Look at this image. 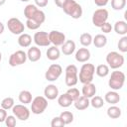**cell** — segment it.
<instances>
[{
  "label": "cell",
  "mask_w": 127,
  "mask_h": 127,
  "mask_svg": "<svg viewBox=\"0 0 127 127\" xmlns=\"http://www.w3.org/2000/svg\"><path fill=\"white\" fill-rule=\"evenodd\" d=\"M1 60H2V54H1V52H0V62H1Z\"/></svg>",
  "instance_id": "48"
},
{
  "label": "cell",
  "mask_w": 127,
  "mask_h": 127,
  "mask_svg": "<svg viewBox=\"0 0 127 127\" xmlns=\"http://www.w3.org/2000/svg\"><path fill=\"white\" fill-rule=\"evenodd\" d=\"M74 51H75V43L71 40H67L62 45V52L65 56H70Z\"/></svg>",
  "instance_id": "19"
},
{
  "label": "cell",
  "mask_w": 127,
  "mask_h": 127,
  "mask_svg": "<svg viewBox=\"0 0 127 127\" xmlns=\"http://www.w3.org/2000/svg\"><path fill=\"white\" fill-rule=\"evenodd\" d=\"M95 72V67L92 64H84L80 67L78 79L81 83H87L91 82L93 79V74Z\"/></svg>",
  "instance_id": "2"
},
{
  "label": "cell",
  "mask_w": 127,
  "mask_h": 127,
  "mask_svg": "<svg viewBox=\"0 0 127 127\" xmlns=\"http://www.w3.org/2000/svg\"><path fill=\"white\" fill-rule=\"evenodd\" d=\"M26 26H27L30 30H37L38 28H40L41 24L38 23V22H36V21L33 20V19H27V21H26Z\"/></svg>",
  "instance_id": "38"
},
{
  "label": "cell",
  "mask_w": 127,
  "mask_h": 127,
  "mask_svg": "<svg viewBox=\"0 0 127 127\" xmlns=\"http://www.w3.org/2000/svg\"><path fill=\"white\" fill-rule=\"evenodd\" d=\"M66 93L70 96V98L72 99V101H74L75 99H77V98L80 96V94H79V90H78L76 87H72V86H71L69 89H67Z\"/></svg>",
  "instance_id": "37"
},
{
  "label": "cell",
  "mask_w": 127,
  "mask_h": 127,
  "mask_svg": "<svg viewBox=\"0 0 127 127\" xmlns=\"http://www.w3.org/2000/svg\"><path fill=\"white\" fill-rule=\"evenodd\" d=\"M126 5V0H111V7L116 10L120 11L122 10Z\"/></svg>",
  "instance_id": "33"
},
{
  "label": "cell",
  "mask_w": 127,
  "mask_h": 127,
  "mask_svg": "<svg viewBox=\"0 0 127 127\" xmlns=\"http://www.w3.org/2000/svg\"><path fill=\"white\" fill-rule=\"evenodd\" d=\"M7 117V111L4 108H0V123L4 122Z\"/></svg>",
  "instance_id": "43"
},
{
  "label": "cell",
  "mask_w": 127,
  "mask_h": 127,
  "mask_svg": "<svg viewBox=\"0 0 127 127\" xmlns=\"http://www.w3.org/2000/svg\"><path fill=\"white\" fill-rule=\"evenodd\" d=\"M9 31L14 35H21L24 32L25 26L18 18H10L7 22Z\"/></svg>",
  "instance_id": "9"
},
{
  "label": "cell",
  "mask_w": 127,
  "mask_h": 127,
  "mask_svg": "<svg viewBox=\"0 0 127 127\" xmlns=\"http://www.w3.org/2000/svg\"><path fill=\"white\" fill-rule=\"evenodd\" d=\"M37 10H38V8H37L36 5L29 4L24 9V16L26 17V19H32L34 17V15H35Z\"/></svg>",
  "instance_id": "28"
},
{
  "label": "cell",
  "mask_w": 127,
  "mask_h": 127,
  "mask_svg": "<svg viewBox=\"0 0 127 127\" xmlns=\"http://www.w3.org/2000/svg\"><path fill=\"white\" fill-rule=\"evenodd\" d=\"M20 1H22V2H28L29 0H20Z\"/></svg>",
  "instance_id": "49"
},
{
  "label": "cell",
  "mask_w": 127,
  "mask_h": 127,
  "mask_svg": "<svg viewBox=\"0 0 127 127\" xmlns=\"http://www.w3.org/2000/svg\"><path fill=\"white\" fill-rule=\"evenodd\" d=\"M60 118L64 121V123L66 124H70L73 121V114L70 111H64L60 114Z\"/></svg>",
  "instance_id": "32"
},
{
  "label": "cell",
  "mask_w": 127,
  "mask_h": 127,
  "mask_svg": "<svg viewBox=\"0 0 127 127\" xmlns=\"http://www.w3.org/2000/svg\"><path fill=\"white\" fill-rule=\"evenodd\" d=\"M100 29H101V31H102L103 33L108 34V33H110V32H111V30H112V26H111V24H110V23L105 22V23L100 27Z\"/></svg>",
  "instance_id": "41"
},
{
  "label": "cell",
  "mask_w": 127,
  "mask_h": 127,
  "mask_svg": "<svg viewBox=\"0 0 127 127\" xmlns=\"http://www.w3.org/2000/svg\"><path fill=\"white\" fill-rule=\"evenodd\" d=\"M27 61V54L24 51H16L15 53H13L10 58H9V64L11 66H18L21 65L23 64H25V62Z\"/></svg>",
  "instance_id": "8"
},
{
  "label": "cell",
  "mask_w": 127,
  "mask_h": 127,
  "mask_svg": "<svg viewBox=\"0 0 127 127\" xmlns=\"http://www.w3.org/2000/svg\"><path fill=\"white\" fill-rule=\"evenodd\" d=\"M77 67L74 64H69L65 68V84L69 87L74 86L78 81Z\"/></svg>",
  "instance_id": "6"
},
{
  "label": "cell",
  "mask_w": 127,
  "mask_h": 127,
  "mask_svg": "<svg viewBox=\"0 0 127 127\" xmlns=\"http://www.w3.org/2000/svg\"><path fill=\"white\" fill-rule=\"evenodd\" d=\"M65 2H66V0H55V4L60 8H62Z\"/></svg>",
  "instance_id": "45"
},
{
  "label": "cell",
  "mask_w": 127,
  "mask_h": 127,
  "mask_svg": "<svg viewBox=\"0 0 127 127\" xmlns=\"http://www.w3.org/2000/svg\"><path fill=\"white\" fill-rule=\"evenodd\" d=\"M65 124L64 123V121L60 118V116L58 117H54L52 119V122H51V126L52 127H64Z\"/></svg>",
  "instance_id": "39"
},
{
  "label": "cell",
  "mask_w": 127,
  "mask_h": 127,
  "mask_svg": "<svg viewBox=\"0 0 127 127\" xmlns=\"http://www.w3.org/2000/svg\"><path fill=\"white\" fill-rule=\"evenodd\" d=\"M73 104H74V107L77 109V110H85L89 105V100L87 97L85 96H79L77 99H75L73 101Z\"/></svg>",
  "instance_id": "18"
},
{
  "label": "cell",
  "mask_w": 127,
  "mask_h": 127,
  "mask_svg": "<svg viewBox=\"0 0 127 127\" xmlns=\"http://www.w3.org/2000/svg\"><path fill=\"white\" fill-rule=\"evenodd\" d=\"M108 2H109V0H94L95 5H97L98 7H104L107 5Z\"/></svg>",
  "instance_id": "44"
},
{
  "label": "cell",
  "mask_w": 127,
  "mask_h": 127,
  "mask_svg": "<svg viewBox=\"0 0 127 127\" xmlns=\"http://www.w3.org/2000/svg\"><path fill=\"white\" fill-rule=\"evenodd\" d=\"M79 42L83 47H88L92 43V37L89 33H83L79 37Z\"/></svg>",
  "instance_id": "31"
},
{
  "label": "cell",
  "mask_w": 127,
  "mask_h": 127,
  "mask_svg": "<svg viewBox=\"0 0 127 127\" xmlns=\"http://www.w3.org/2000/svg\"><path fill=\"white\" fill-rule=\"evenodd\" d=\"M62 9L65 14L73 19H79L82 16V8L78 3L75 2V0H66Z\"/></svg>",
  "instance_id": "1"
},
{
  "label": "cell",
  "mask_w": 127,
  "mask_h": 127,
  "mask_svg": "<svg viewBox=\"0 0 127 127\" xmlns=\"http://www.w3.org/2000/svg\"><path fill=\"white\" fill-rule=\"evenodd\" d=\"M46 55H47V58L50 61H56L60 58V50L56 46H53V47H51L47 50Z\"/></svg>",
  "instance_id": "25"
},
{
  "label": "cell",
  "mask_w": 127,
  "mask_h": 127,
  "mask_svg": "<svg viewBox=\"0 0 127 127\" xmlns=\"http://www.w3.org/2000/svg\"><path fill=\"white\" fill-rule=\"evenodd\" d=\"M107 115L111 119H117L121 116V109L117 106H110L107 109Z\"/></svg>",
  "instance_id": "27"
},
{
  "label": "cell",
  "mask_w": 127,
  "mask_h": 127,
  "mask_svg": "<svg viewBox=\"0 0 127 127\" xmlns=\"http://www.w3.org/2000/svg\"><path fill=\"white\" fill-rule=\"evenodd\" d=\"M89 103L93 108L98 109V108H101L104 105V100L101 96H92Z\"/></svg>",
  "instance_id": "29"
},
{
  "label": "cell",
  "mask_w": 127,
  "mask_h": 127,
  "mask_svg": "<svg viewBox=\"0 0 127 127\" xmlns=\"http://www.w3.org/2000/svg\"><path fill=\"white\" fill-rule=\"evenodd\" d=\"M95 72H96V74H97L98 76H100V77H105V76H107L108 73H109V66L106 65V64H99V65L96 67Z\"/></svg>",
  "instance_id": "30"
},
{
  "label": "cell",
  "mask_w": 127,
  "mask_h": 127,
  "mask_svg": "<svg viewBox=\"0 0 127 127\" xmlns=\"http://www.w3.org/2000/svg\"><path fill=\"white\" fill-rule=\"evenodd\" d=\"M19 101L23 104L31 103L32 101V93L28 90H22L19 93Z\"/></svg>",
  "instance_id": "26"
},
{
  "label": "cell",
  "mask_w": 127,
  "mask_h": 127,
  "mask_svg": "<svg viewBox=\"0 0 127 127\" xmlns=\"http://www.w3.org/2000/svg\"><path fill=\"white\" fill-rule=\"evenodd\" d=\"M96 93V87L92 82H87V83H83L82 86V95L87 97V98H91L92 96H94Z\"/></svg>",
  "instance_id": "16"
},
{
  "label": "cell",
  "mask_w": 127,
  "mask_h": 127,
  "mask_svg": "<svg viewBox=\"0 0 127 127\" xmlns=\"http://www.w3.org/2000/svg\"><path fill=\"white\" fill-rule=\"evenodd\" d=\"M124 82H125V74L122 71H119V70L112 71L108 81L109 87H111L114 90H119L123 87Z\"/></svg>",
  "instance_id": "3"
},
{
  "label": "cell",
  "mask_w": 127,
  "mask_h": 127,
  "mask_svg": "<svg viewBox=\"0 0 127 127\" xmlns=\"http://www.w3.org/2000/svg\"><path fill=\"white\" fill-rule=\"evenodd\" d=\"M12 112L21 121H25V120H27L30 117V111H29V109L25 105H22V104L14 105L12 107Z\"/></svg>",
  "instance_id": "11"
},
{
  "label": "cell",
  "mask_w": 127,
  "mask_h": 127,
  "mask_svg": "<svg viewBox=\"0 0 127 127\" xmlns=\"http://www.w3.org/2000/svg\"><path fill=\"white\" fill-rule=\"evenodd\" d=\"M5 2H6V0H0V6L4 5V4H5Z\"/></svg>",
  "instance_id": "47"
},
{
  "label": "cell",
  "mask_w": 127,
  "mask_h": 127,
  "mask_svg": "<svg viewBox=\"0 0 127 127\" xmlns=\"http://www.w3.org/2000/svg\"><path fill=\"white\" fill-rule=\"evenodd\" d=\"M42 57V52L38 47H31L29 48L27 52V59L31 62H37L41 59Z\"/></svg>",
  "instance_id": "15"
},
{
  "label": "cell",
  "mask_w": 127,
  "mask_h": 127,
  "mask_svg": "<svg viewBox=\"0 0 127 127\" xmlns=\"http://www.w3.org/2000/svg\"><path fill=\"white\" fill-rule=\"evenodd\" d=\"M44 95L49 100H54L59 96V89L55 84H49L45 87Z\"/></svg>",
  "instance_id": "14"
},
{
  "label": "cell",
  "mask_w": 127,
  "mask_h": 127,
  "mask_svg": "<svg viewBox=\"0 0 127 127\" xmlns=\"http://www.w3.org/2000/svg\"><path fill=\"white\" fill-rule=\"evenodd\" d=\"M49 39H50V42L54 46L59 47V46H62L65 42V35L60 31L53 30L49 33Z\"/></svg>",
  "instance_id": "12"
},
{
  "label": "cell",
  "mask_w": 127,
  "mask_h": 127,
  "mask_svg": "<svg viewBox=\"0 0 127 127\" xmlns=\"http://www.w3.org/2000/svg\"><path fill=\"white\" fill-rule=\"evenodd\" d=\"M4 28H5V27H4L3 23H2V22H0V35H1V34L4 32Z\"/></svg>",
  "instance_id": "46"
},
{
  "label": "cell",
  "mask_w": 127,
  "mask_h": 127,
  "mask_svg": "<svg viewBox=\"0 0 127 127\" xmlns=\"http://www.w3.org/2000/svg\"><path fill=\"white\" fill-rule=\"evenodd\" d=\"M62 72H63L62 66L60 64H51L49 66L48 70L45 73V77L49 81H55V80H57L60 77V75L62 74Z\"/></svg>",
  "instance_id": "10"
},
{
  "label": "cell",
  "mask_w": 127,
  "mask_h": 127,
  "mask_svg": "<svg viewBox=\"0 0 127 127\" xmlns=\"http://www.w3.org/2000/svg\"><path fill=\"white\" fill-rule=\"evenodd\" d=\"M32 43V37L28 34H21L20 37L18 38V44L20 47L22 48H27V47H30Z\"/></svg>",
  "instance_id": "22"
},
{
  "label": "cell",
  "mask_w": 127,
  "mask_h": 127,
  "mask_svg": "<svg viewBox=\"0 0 127 127\" xmlns=\"http://www.w3.org/2000/svg\"><path fill=\"white\" fill-rule=\"evenodd\" d=\"M92 43L96 48H103L107 44V38L104 35L99 34L92 39Z\"/></svg>",
  "instance_id": "24"
},
{
  "label": "cell",
  "mask_w": 127,
  "mask_h": 127,
  "mask_svg": "<svg viewBox=\"0 0 127 127\" xmlns=\"http://www.w3.org/2000/svg\"><path fill=\"white\" fill-rule=\"evenodd\" d=\"M117 47H118L120 52H122V53H126L127 52V37L126 36H123L119 40V42L117 44Z\"/></svg>",
  "instance_id": "36"
},
{
  "label": "cell",
  "mask_w": 127,
  "mask_h": 127,
  "mask_svg": "<svg viewBox=\"0 0 127 127\" xmlns=\"http://www.w3.org/2000/svg\"><path fill=\"white\" fill-rule=\"evenodd\" d=\"M72 99L70 98V96L65 92V93H63L62 95L59 96L58 98V103L61 107H64V108H66V107H69L72 103Z\"/></svg>",
  "instance_id": "21"
},
{
  "label": "cell",
  "mask_w": 127,
  "mask_h": 127,
  "mask_svg": "<svg viewBox=\"0 0 127 127\" xmlns=\"http://www.w3.org/2000/svg\"><path fill=\"white\" fill-rule=\"evenodd\" d=\"M90 59V52L86 48H80L75 53V60L79 63H85Z\"/></svg>",
  "instance_id": "17"
},
{
  "label": "cell",
  "mask_w": 127,
  "mask_h": 127,
  "mask_svg": "<svg viewBox=\"0 0 127 127\" xmlns=\"http://www.w3.org/2000/svg\"><path fill=\"white\" fill-rule=\"evenodd\" d=\"M114 30L117 34L125 36L127 34V23L125 21H117L114 25Z\"/></svg>",
  "instance_id": "23"
},
{
  "label": "cell",
  "mask_w": 127,
  "mask_h": 127,
  "mask_svg": "<svg viewBox=\"0 0 127 127\" xmlns=\"http://www.w3.org/2000/svg\"><path fill=\"white\" fill-rule=\"evenodd\" d=\"M108 19V11L104 8H100L94 11L92 15V24L96 27H101Z\"/></svg>",
  "instance_id": "7"
},
{
  "label": "cell",
  "mask_w": 127,
  "mask_h": 127,
  "mask_svg": "<svg viewBox=\"0 0 127 127\" xmlns=\"http://www.w3.org/2000/svg\"><path fill=\"white\" fill-rule=\"evenodd\" d=\"M33 20H35L36 22H38V23H40L41 25L45 22V20H46V15H45V13L42 11V10H37L36 11V13H35V15H34V17L32 18Z\"/></svg>",
  "instance_id": "35"
},
{
  "label": "cell",
  "mask_w": 127,
  "mask_h": 127,
  "mask_svg": "<svg viewBox=\"0 0 127 127\" xmlns=\"http://www.w3.org/2000/svg\"><path fill=\"white\" fill-rule=\"evenodd\" d=\"M48 2L49 0H35V3H36V6L40 7V8H44L48 5Z\"/></svg>",
  "instance_id": "42"
},
{
  "label": "cell",
  "mask_w": 127,
  "mask_h": 127,
  "mask_svg": "<svg viewBox=\"0 0 127 127\" xmlns=\"http://www.w3.org/2000/svg\"><path fill=\"white\" fill-rule=\"evenodd\" d=\"M48 107V100L44 96H37L31 101V110L34 114H42Z\"/></svg>",
  "instance_id": "5"
},
{
  "label": "cell",
  "mask_w": 127,
  "mask_h": 127,
  "mask_svg": "<svg viewBox=\"0 0 127 127\" xmlns=\"http://www.w3.org/2000/svg\"><path fill=\"white\" fill-rule=\"evenodd\" d=\"M104 100L109 104H116L120 101V95L116 91H108L104 96Z\"/></svg>",
  "instance_id": "20"
},
{
  "label": "cell",
  "mask_w": 127,
  "mask_h": 127,
  "mask_svg": "<svg viewBox=\"0 0 127 127\" xmlns=\"http://www.w3.org/2000/svg\"><path fill=\"white\" fill-rule=\"evenodd\" d=\"M13 106H14V99L12 97H6L1 102V107L4 108L5 110L12 109Z\"/></svg>",
  "instance_id": "34"
},
{
  "label": "cell",
  "mask_w": 127,
  "mask_h": 127,
  "mask_svg": "<svg viewBox=\"0 0 127 127\" xmlns=\"http://www.w3.org/2000/svg\"><path fill=\"white\" fill-rule=\"evenodd\" d=\"M34 42L37 46H40V47H48L51 44L49 39V34L45 31L37 32L34 35Z\"/></svg>",
  "instance_id": "13"
},
{
  "label": "cell",
  "mask_w": 127,
  "mask_h": 127,
  "mask_svg": "<svg viewBox=\"0 0 127 127\" xmlns=\"http://www.w3.org/2000/svg\"><path fill=\"white\" fill-rule=\"evenodd\" d=\"M5 123L7 127H15L16 126V117L13 115H8L5 119Z\"/></svg>",
  "instance_id": "40"
},
{
  "label": "cell",
  "mask_w": 127,
  "mask_h": 127,
  "mask_svg": "<svg viewBox=\"0 0 127 127\" xmlns=\"http://www.w3.org/2000/svg\"><path fill=\"white\" fill-rule=\"evenodd\" d=\"M106 62L108 66L112 69H117L121 67L124 64V57L117 52H110L106 56Z\"/></svg>",
  "instance_id": "4"
}]
</instances>
